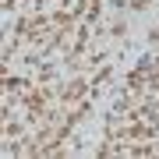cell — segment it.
<instances>
[{
    "mask_svg": "<svg viewBox=\"0 0 159 159\" xmlns=\"http://www.w3.org/2000/svg\"><path fill=\"white\" fill-rule=\"evenodd\" d=\"M53 71H57L53 64H43V67H39V81H50V78H53Z\"/></svg>",
    "mask_w": 159,
    "mask_h": 159,
    "instance_id": "obj_3",
    "label": "cell"
},
{
    "mask_svg": "<svg viewBox=\"0 0 159 159\" xmlns=\"http://www.w3.org/2000/svg\"><path fill=\"white\" fill-rule=\"evenodd\" d=\"M89 89H92V81L74 78V81H67V89L60 92V102H64V106H74L78 99H85V96H89Z\"/></svg>",
    "mask_w": 159,
    "mask_h": 159,
    "instance_id": "obj_1",
    "label": "cell"
},
{
    "mask_svg": "<svg viewBox=\"0 0 159 159\" xmlns=\"http://www.w3.org/2000/svg\"><path fill=\"white\" fill-rule=\"evenodd\" d=\"M14 134H21V124H14V120H7V138H14Z\"/></svg>",
    "mask_w": 159,
    "mask_h": 159,
    "instance_id": "obj_5",
    "label": "cell"
},
{
    "mask_svg": "<svg viewBox=\"0 0 159 159\" xmlns=\"http://www.w3.org/2000/svg\"><path fill=\"white\" fill-rule=\"evenodd\" d=\"M43 7H46V0H32V11L35 14H43Z\"/></svg>",
    "mask_w": 159,
    "mask_h": 159,
    "instance_id": "obj_7",
    "label": "cell"
},
{
    "mask_svg": "<svg viewBox=\"0 0 159 159\" xmlns=\"http://www.w3.org/2000/svg\"><path fill=\"white\" fill-rule=\"evenodd\" d=\"M18 4H21V0H4V11H7V14H11V11H14V7H18Z\"/></svg>",
    "mask_w": 159,
    "mask_h": 159,
    "instance_id": "obj_6",
    "label": "cell"
},
{
    "mask_svg": "<svg viewBox=\"0 0 159 159\" xmlns=\"http://www.w3.org/2000/svg\"><path fill=\"white\" fill-rule=\"evenodd\" d=\"M110 32H113V35H127V21H124V18H117V21H113V29H110Z\"/></svg>",
    "mask_w": 159,
    "mask_h": 159,
    "instance_id": "obj_4",
    "label": "cell"
},
{
    "mask_svg": "<svg viewBox=\"0 0 159 159\" xmlns=\"http://www.w3.org/2000/svg\"><path fill=\"white\" fill-rule=\"evenodd\" d=\"M4 89H7V96H18V99H21L25 92L32 89V81H29V78H14V74H7V78H4Z\"/></svg>",
    "mask_w": 159,
    "mask_h": 159,
    "instance_id": "obj_2",
    "label": "cell"
}]
</instances>
